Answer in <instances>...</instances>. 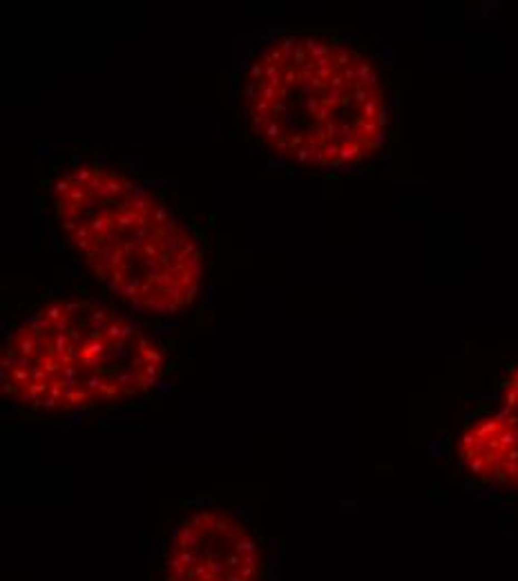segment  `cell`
Instances as JSON below:
<instances>
[{
    "label": "cell",
    "instance_id": "obj_4",
    "mask_svg": "<svg viewBox=\"0 0 518 581\" xmlns=\"http://www.w3.org/2000/svg\"><path fill=\"white\" fill-rule=\"evenodd\" d=\"M159 581H266V557L239 516L194 510L170 535Z\"/></svg>",
    "mask_w": 518,
    "mask_h": 581
},
{
    "label": "cell",
    "instance_id": "obj_5",
    "mask_svg": "<svg viewBox=\"0 0 518 581\" xmlns=\"http://www.w3.org/2000/svg\"><path fill=\"white\" fill-rule=\"evenodd\" d=\"M456 451L478 483L518 490V362L500 383L498 407L462 427Z\"/></svg>",
    "mask_w": 518,
    "mask_h": 581
},
{
    "label": "cell",
    "instance_id": "obj_1",
    "mask_svg": "<svg viewBox=\"0 0 518 581\" xmlns=\"http://www.w3.org/2000/svg\"><path fill=\"white\" fill-rule=\"evenodd\" d=\"M241 103L257 143L299 168L362 166L388 137L378 63L338 34L288 32L270 40L246 69Z\"/></svg>",
    "mask_w": 518,
    "mask_h": 581
},
{
    "label": "cell",
    "instance_id": "obj_2",
    "mask_svg": "<svg viewBox=\"0 0 518 581\" xmlns=\"http://www.w3.org/2000/svg\"><path fill=\"white\" fill-rule=\"evenodd\" d=\"M49 197L67 246L127 307L176 315L197 300L203 239L157 190L103 161L74 159Z\"/></svg>",
    "mask_w": 518,
    "mask_h": 581
},
{
    "label": "cell",
    "instance_id": "obj_3",
    "mask_svg": "<svg viewBox=\"0 0 518 581\" xmlns=\"http://www.w3.org/2000/svg\"><path fill=\"white\" fill-rule=\"evenodd\" d=\"M168 369V351L148 329L87 297L49 300L29 311L0 351L3 394L38 414L141 400Z\"/></svg>",
    "mask_w": 518,
    "mask_h": 581
}]
</instances>
